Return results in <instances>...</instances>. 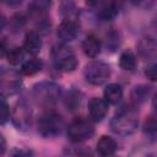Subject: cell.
<instances>
[{"instance_id": "1", "label": "cell", "mask_w": 157, "mask_h": 157, "mask_svg": "<svg viewBox=\"0 0 157 157\" xmlns=\"http://www.w3.org/2000/svg\"><path fill=\"white\" fill-rule=\"evenodd\" d=\"M139 126V112L134 105L121 107L110 120V129L113 132L129 136L136 131Z\"/></svg>"}, {"instance_id": "2", "label": "cell", "mask_w": 157, "mask_h": 157, "mask_svg": "<svg viewBox=\"0 0 157 157\" xmlns=\"http://www.w3.org/2000/svg\"><path fill=\"white\" fill-rule=\"evenodd\" d=\"M34 102L43 108H52L61 98V86L53 81H40L32 87Z\"/></svg>"}, {"instance_id": "3", "label": "cell", "mask_w": 157, "mask_h": 157, "mask_svg": "<svg viewBox=\"0 0 157 157\" xmlns=\"http://www.w3.org/2000/svg\"><path fill=\"white\" fill-rule=\"evenodd\" d=\"M38 132L43 137H55L61 134L65 128L63 117L53 109H47L38 118Z\"/></svg>"}, {"instance_id": "4", "label": "cell", "mask_w": 157, "mask_h": 157, "mask_svg": "<svg viewBox=\"0 0 157 157\" xmlns=\"http://www.w3.org/2000/svg\"><path fill=\"white\" fill-rule=\"evenodd\" d=\"M52 58L55 67L64 72H71L78 65V60L75 52L71 47L66 44L54 45L52 49Z\"/></svg>"}, {"instance_id": "5", "label": "cell", "mask_w": 157, "mask_h": 157, "mask_svg": "<svg viewBox=\"0 0 157 157\" xmlns=\"http://www.w3.org/2000/svg\"><path fill=\"white\" fill-rule=\"evenodd\" d=\"M66 134L69 140H71L72 142H83L86 140H90L94 135L93 121L91 119H86L81 117L76 118L69 124L66 129Z\"/></svg>"}, {"instance_id": "6", "label": "cell", "mask_w": 157, "mask_h": 157, "mask_svg": "<svg viewBox=\"0 0 157 157\" xmlns=\"http://www.w3.org/2000/svg\"><path fill=\"white\" fill-rule=\"evenodd\" d=\"M85 78L88 83L93 86H101L105 83L112 74V69L109 64L102 60H92L85 66Z\"/></svg>"}, {"instance_id": "7", "label": "cell", "mask_w": 157, "mask_h": 157, "mask_svg": "<svg viewBox=\"0 0 157 157\" xmlns=\"http://www.w3.org/2000/svg\"><path fill=\"white\" fill-rule=\"evenodd\" d=\"M22 78L21 75L7 67H0V97H10L21 91Z\"/></svg>"}, {"instance_id": "8", "label": "cell", "mask_w": 157, "mask_h": 157, "mask_svg": "<svg viewBox=\"0 0 157 157\" xmlns=\"http://www.w3.org/2000/svg\"><path fill=\"white\" fill-rule=\"evenodd\" d=\"M11 119L16 129L26 131L32 125V108L26 99H20L16 102L12 109Z\"/></svg>"}, {"instance_id": "9", "label": "cell", "mask_w": 157, "mask_h": 157, "mask_svg": "<svg viewBox=\"0 0 157 157\" xmlns=\"http://www.w3.org/2000/svg\"><path fill=\"white\" fill-rule=\"evenodd\" d=\"M49 6H50V2L48 1H34V2H31L28 6V16L36 23L37 28H39V32L47 31L50 26L48 22Z\"/></svg>"}, {"instance_id": "10", "label": "cell", "mask_w": 157, "mask_h": 157, "mask_svg": "<svg viewBox=\"0 0 157 157\" xmlns=\"http://www.w3.org/2000/svg\"><path fill=\"white\" fill-rule=\"evenodd\" d=\"M108 103L99 97H92L88 101V115L92 121H102L108 113Z\"/></svg>"}, {"instance_id": "11", "label": "cell", "mask_w": 157, "mask_h": 157, "mask_svg": "<svg viewBox=\"0 0 157 157\" xmlns=\"http://www.w3.org/2000/svg\"><path fill=\"white\" fill-rule=\"evenodd\" d=\"M78 33H80V26L76 21L63 20L56 28V36L64 42H71L76 39Z\"/></svg>"}, {"instance_id": "12", "label": "cell", "mask_w": 157, "mask_h": 157, "mask_svg": "<svg viewBox=\"0 0 157 157\" xmlns=\"http://www.w3.org/2000/svg\"><path fill=\"white\" fill-rule=\"evenodd\" d=\"M22 49L25 50V53L36 56L42 49V37H40L39 32L28 31L26 33V36H25Z\"/></svg>"}, {"instance_id": "13", "label": "cell", "mask_w": 157, "mask_h": 157, "mask_svg": "<svg viewBox=\"0 0 157 157\" xmlns=\"http://www.w3.org/2000/svg\"><path fill=\"white\" fill-rule=\"evenodd\" d=\"M137 53L140 58L145 60H152L156 58L157 43L153 37H144L137 43Z\"/></svg>"}, {"instance_id": "14", "label": "cell", "mask_w": 157, "mask_h": 157, "mask_svg": "<svg viewBox=\"0 0 157 157\" xmlns=\"http://www.w3.org/2000/svg\"><path fill=\"white\" fill-rule=\"evenodd\" d=\"M102 49V43L99 38L94 34H88L82 42V50L90 58H96L99 55Z\"/></svg>"}, {"instance_id": "15", "label": "cell", "mask_w": 157, "mask_h": 157, "mask_svg": "<svg viewBox=\"0 0 157 157\" xmlns=\"http://www.w3.org/2000/svg\"><path fill=\"white\" fill-rule=\"evenodd\" d=\"M93 5L98 7L97 16L102 21H110L115 18L119 12V7L115 2H93Z\"/></svg>"}, {"instance_id": "16", "label": "cell", "mask_w": 157, "mask_h": 157, "mask_svg": "<svg viewBox=\"0 0 157 157\" xmlns=\"http://www.w3.org/2000/svg\"><path fill=\"white\" fill-rule=\"evenodd\" d=\"M118 148V145H117V141L110 137V136H102L98 142H97V146H96V150L97 152L102 156V157H110L115 153Z\"/></svg>"}, {"instance_id": "17", "label": "cell", "mask_w": 157, "mask_h": 157, "mask_svg": "<svg viewBox=\"0 0 157 157\" xmlns=\"http://www.w3.org/2000/svg\"><path fill=\"white\" fill-rule=\"evenodd\" d=\"M123 98V88L118 83H109L103 91V99L108 104H118Z\"/></svg>"}, {"instance_id": "18", "label": "cell", "mask_w": 157, "mask_h": 157, "mask_svg": "<svg viewBox=\"0 0 157 157\" xmlns=\"http://www.w3.org/2000/svg\"><path fill=\"white\" fill-rule=\"evenodd\" d=\"M42 69H43V61H42V59H39L37 56L26 59L21 64V72L26 76H33V75L38 74Z\"/></svg>"}, {"instance_id": "19", "label": "cell", "mask_w": 157, "mask_h": 157, "mask_svg": "<svg viewBox=\"0 0 157 157\" xmlns=\"http://www.w3.org/2000/svg\"><path fill=\"white\" fill-rule=\"evenodd\" d=\"M151 92H152V87H150L147 85H136L131 90L130 96L135 104H142V103L147 102Z\"/></svg>"}, {"instance_id": "20", "label": "cell", "mask_w": 157, "mask_h": 157, "mask_svg": "<svg viewBox=\"0 0 157 157\" xmlns=\"http://www.w3.org/2000/svg\"><path fill=\"white\" fill-rule=\"evenodd\" d=\"M82 102V93L75 88H71L70 91L66 92L65 98H64V104L70 112H75L80 108Z\"/></svg>"}, {"instance_id": "21", "label": "cell", "mask_w": 157, "mask_h": 157, "mask_svg": "<svg viewBox=\"0 0 157 157\" xmlns=\"http://www.w3.org/2000/svg\"><path fill=\"white\" fill-rule=\"evenodd\" d=\"M59 10H60V13L63 16V20H66V21H76L80 16V10L76 6V4L72 1L61 2Z\"/></svg>"}, {"instance_id": "22", "label": "cell", "mask_w": 157, "mask_h": 157, "mask_svg": "<svg viewBox=\"0 0 157 157\" xmlns=\"http://www.w3.org/2000/svg\"><path fill=\"white\" fill-rule=\"evenodd\" d=\"M137 65L136 56L131 50H124L119 58V66L125 71H132Z\"/></svg>"}, {"instance_id": "23", "label": "cell", "mask_w": 157, "mask_h": 157, "mask_svg": "<svg viewBox=\"0 0 157 157\" xmlns=\"http://www.w3.org/2000/svg\"><path fill=\"white\" fill-rule=\"evenodd\" d=\"M121 44V37L115 29H110L105 34V47L110 52H115Z\"/></svg>"}, {"instance_id": "24", "label": "cell", "mask_w": 157, "mask_h": 157, "mask_svg": "<svg viewBox=\"0 0 157 157\" xmlns=\"http://www.w3.org/2000/svg\"><path fill=\"white\" fill-rule=\"evenodd\" d=\"M6 58L11 65H20L25 61V50L20 47H13L9 49Z\"/></svg>"}, {"instance_id": "25", "label": "cell", "mask_w": 157, "mask_h": 157, "mask_svg": "<svg viewBox=\"0 0 157 157\" xmlns=\"http://www.w3.org/2000/svg\"><path fill=\"white\" fill-rule=\"evenodd\" d=\"M156 130H157V124H156V118L153 115H150L144 124V131L150 135V136H155L156 135Z\"/></svg>"}, {"instance_id": "26", "label": "cell", "mask_w": 157, "mask_h": 157, "mask_svg": "<svg viewBox=\"0 0 157 157\" xmlns=\"http://www.w3.org/2000/svg\"><path fill=\"white\" fill-rule=\"evenodd\" d=\"M10 119V107L6 101L0 99V125H4Z\"/></svg>"}, {"instance_id": "27", "label": "cell", "mask_w": 157, "mask_h": 157, "mask_svg": "<svg viewBox=\"0 0 157 157\" xmlns=\"http://www.w3.org/2000/svg\"><path fill=\"white\" fill-rule=\"evenodd\" d=\"M9 157H33V151L26 147H15L10 151Z\"/></svg>"}, {"instance_id": "28", "label": "cell", "mask_w": 157, "mask_h": 157, "mask_svg": "<svg viewBox=\"0 0 157 157\" xmlns=\"http://www.w3.org/2000/svg\"><path fill=\"white\" fill-rule=\"evenodd\" d=\"M145 76L151 81H156V78H157V66H156V64H151L145 69Z\"/></svg>"}, {"instance_id": "29", "label": "cell", "mask_w": 157, "mask_h": 157, "mask_svg": "<svg viewBox=\"0 0 157 157\" xmlns=\"http://www.w3.org/2000/svg\"><path fill=\"white\" fill-rule=\"evenodd\" d=\"M7 52H9V48H7L6 43L0 39V59L5 58V56L7 55Z\"/></svg>"}, {"instance_id": "30", "label": "cell", "mask_w": 157, "mask_h": 157, "mask_svg": "<svg viewBox=\"0 0 157 157\" xmlns=\"http://www.w3.org/2000/svg\"><path fill=\"white\" fill-rule=\"evenodd\" d=\"M5 152H6V141H5L4 136L0 135V157H2Z\"/></svg>"}]
</instances>
